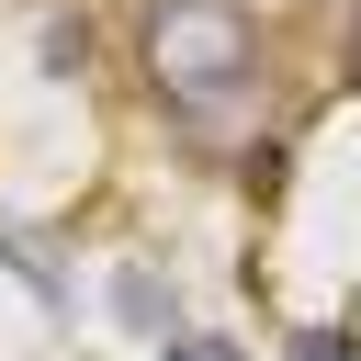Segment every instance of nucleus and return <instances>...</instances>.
<instances>
[{
    "label": "nucleus",
    "instance_id": "nucleus-1",
    "mask_svg": "<svg viewBox=\"0 0 361 361\" xmlns=\"http://www.w3.org/2000/svg\"><path fill=\"white\" fill-rule=\"evenodd\" d=\"M248 68H259V34L237 0H158L147 11V79L169 102H226V90H248Z\"/></svg>",
    "mask_w": 361,
    "mask_h": 361
},
{
    "label": "nucleus",
    "instance_id": "nucleus-2",
    "mask_svg": "<svg viewBox=\"0 0 361 361\" xmlns=\"http://www.w3.org/2000/svg\"><path fill=\"white\" fill-rule=\"evenodd\" d=\"M293 361H361V338H338V327H305V338H293Z\"/></svg>",
    "mask_w": 361,
    "mask_h": 361
},
{
    "label": "nucleus",
    "instance_id": "nucleus-3",
    "mask_svg": "<svg viewBox=\"0 0 361 361\" xmlns=\"http://www.w3.org/2000/svg\"><path fill=\"white\" fill-rule=\"evenodd\" d=\"M169 361H237L226 338H169Z\"/></svg>",
    "mask_w": 361,
    "mask_h": 361
},
{
    "label": "nucleus",
    "instance_id": "nucleus-4",
    "mask_svg": "<svg viewBox=\"0 0 361 361\" xmlns=\"http://www.w3.org/2000/svg\"><path fill=\"white\" fill-rule=\"evenodd\" d=\"M350 79H361V34H350Z\"/></svg>",
    "mask_w": 361,
    "mask_h": 361
}]
</instances>
